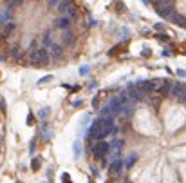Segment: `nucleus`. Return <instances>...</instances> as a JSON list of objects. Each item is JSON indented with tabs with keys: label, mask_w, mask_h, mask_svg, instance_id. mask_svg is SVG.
<instances>
[{
	"label": "nucleus",
	"mask_w": 186,
	"mask_h": 183,
	"mask_svg": "<svg viewBox=\"0 0 186 183\" xmlns=\"http://www.w3.org/2000/svg\"><path fill=\"white\" fill-rule=\"evenodd\" d=\"M51 62V55L49 51L44 47H36L34 51H29V64L34 67H47Z\"/></svg>",
	"instance_id": "nucleus-1"
},
{
	"label": "nucleus",
	"mask_w": 186,
	"mask_h": 183,
	"mask_svg": "<svg viewBox=\"0 0 186 183\" xmlns=\"http://www.w3.org/2000/svg\"><path fill=\"white\" fill-rule=\"evenodd\" d=\"M161 84H163V80H137L136 87H139V89H141L144 94H148V93L159 91Z\"/></svg>",
	"instance_id": "nucleus-2"
},
{
	"label": "nucleus",
	"mask_w": 186,
	"mask_h": 183,
	"mask_svg": "<svg viewBox=\"0 0 186 183\" xmlns=\"http://www.w3.org/2000/svg\"><path fill=\"white\" fill-rule=\"evenodd\" d=\"M92 152H94V156H96V160H103V158H105V156L110 152V143H107V141H96Z\"/></svg>",
	"instance_id": "nucleus-3"
},
{
	"label": "nucleus",
	"mask_w": 186,
	"mask_h": 183,
	"mask_svg": "<svg viewBox=\"0 0 186 183\" xmlns=\"http://www.w3.org/2000/svg\"><path fill=\"white\" fill-rule=\"evenodd\" d=\"M60 11L63 13V16H67V18H71V20H74L78 16V9L74 8V4L72 2H60Z\"/></svg>",
	"instance_id": "nucleus-4"
},
{
	"label": "nucleus",
	"mask_w": 186,
	"mask_h": 183,
	"mask_svg": "<svg viewBox=\"0 0 186 183\" xmlns=\"http://www.w3.org/2000/svg\"><path fill=\"white\" fill-rule=\"evenodd\" d=\"M127 49H128V44L127 42H119L118 45H114V47L108 49V56H119V55H123V53H127Z\"/></svg>",
	"instance_id": "nucleus-5"
},
{
	"label": "nucleus",
	"mask_w": 186,
	"mask_h": 183,
	"mask_svg": "<svg viewBox=\"0 0 186 183\" xmlns=\"http://www.w3.org/2000/svg\"><path fill=\"white\" fill-rule=\"evenodd\" d=\"M71 24H72V20L67 18V16H58L56 20H54V27L61 29V31H67L69 27H71Z\"/></svg>",
	"instance_id": "nucleus-6"
},
{
	"label": "nucleus",
	"mask_w": 186,
	"mask_h": 183,
	"mask_svg": "<svg viewBox=\"0 0 186 183\" xmlns=\"http://www.w3.org/2000/svg\"><path fill=\"white\" fill-rule=\"evenodd\" d=\"M123 169H125V161H123V160H114L112 163H110L108 171H110V174H112V176H119Z\"/></svg>",
	"instance_id": "nucleus-7"
},
{
	"label": "nucleus",
	"mask_w": 186,
	"mask_h": 183,
	"mask_svg": "<svg viewBox=\"0 0 186 183\" xmlns=\"http://www.w3.org/2000/svg\"><path fill=\"white\" fill-rule=\"evenodd\" d=\"M172 87H174V82H170V80H163V84H161V87H159V91H157V93L161 94V98H166V96H170Z\"/></svg>",
	"instance_id": "nucleus-8"
},
{
	"label": "nucleus",
	"mask_w": 186,
	"mask_h": 183,
	"mask_svg": "<svg viewBox=\"0 0 186 183\" xmlns=\"http://www.w3.org/2000/svg\"><path fill=\"white\" fill-rule=\"evenodd\" d=\"M61 45H72L74 42H76V35H74V33L72 31H63V33H61Z\"/></svg>",
	"instance_id": "nucleus-9"
},
{
	"label": "nucleus",
	"mask_w": 186,
	"mask_h": 183,
	"mask_svg": "<svg viewBox=\"0 0 186 183\" xmlns=\"http://www.w3.org/2000/svg\"><path fill=\"white\" fill-rule=\"evenodd\" d=\"M128 98L130 100H141V98H144V93L139 89V87H136V85H128Z\"/></svg>",
	"instance_id": "nucleus-10"
},
{
	"label": "nucleus",
	"mask_w": 186,
	"mask_h": 183,
	"mask_svg": "<svg viewBox=\"0 0 186 183\" xmlns=\"http://www.w3.org/2000/svg\"><path fill=\"white\" fill-rule=\"evenodd\" d=\"M11 18H13V13H11V9H7V8H0V25L13 22Z\"/></svg>",
	"instance_id": "nucleus-11"
},
{
	"label": "nucleus",
	"mask_w": 186,
	"mask_h": 183,
	"mask_svg": "<svg viewBox=\"0 0 186 183\" xmlns=\"http://www.w3.org/2000/svg\"><path fill=\"white\" fill-rule=\"evenodd\" d=\"M16 29V24L15 22H9V24H4V25H0V36H4V38H7L13 31Z\"/></svg>",
	"instance_id": "nucleus-12"
},
{
	"label": "nucleus",
	"mask_w": 186,
	"mask_h": 183,
	"mask_svg": "<svg viewBox=\"0 0 186 183\" xmlns=\"http://www.w3.org/2000/svg\"><path fill=\"white\" fill-rule=\"evenodd\" d=\"M170 22L172 24H175V25H179V27H186V18L181 15V13H174V15H172V18H170Z\"/></svg>",
	"instance_id": "nucleus-13"
},
{
	"label": "nucleus",
	"mask_w": 186,
	"mask_h": 183,
	"mask_svg": "<svg viewBox=\"0 0 186 183\" xmlns=\"http://www.w3.org/2000/svg\"><path fill=\"white\" fill-rule=\"evenodd\" d=\"M49 55H51V56L60 58L61 55H63V45H60V44H52V45L49 47Z\"/></svg>",
	"instance_id": "nucleus-14"
},
{
	"label": "nucleus",
	"mask_w": 186,
	"mask_h": 183,
	"mask_svg": "<svg viewBox=\"0 0 186 183\" xmlns=\"http://www.w3.org/2000/svg\"><path fill=\"white\" fill-rule=\"evenodd\" d=\"M137 161V154L136 152H132V154H128L127 156V160H125V169L128 171V169H132V165Z\"/></svg>",
	"instance_id": "nucleus-15"
},
{
	"label": "nucleus",
	"mask_w": 186,
	"mask_h": 183,
	"mask_svg": "<svg viewBox=\"0 0 186 183\" xmlns=\"http://www.w3.org/2000/svg\"><path fill=\"white\" fill-rule=\"evenodd\" d=\"M184 91V84H174V87H172V93H170V96H181V93Z\"/></svg>",
	"instance_id": "nucleus-16"
},
{
	"label": "nucleus",
	"mask_w": 186,
	"mask_h": 183,
	"mask_svg": "<svg viewBox=\"0 0 186 183\" xmlns=\"http://www.w3.org/2000/svg\"><path fill=\"white\" fill-rule=\"evenodd\" d=\"M121 147H123L121 138H116V140H112V143H110V149H112L114 152H121Z\"/></svg>",
	"instance_id": "nucleus-17"
},
{
	"label": "nucleus",
	"mask_w": 186,
	"mask_h": 183,
	"mask_svg": "<svg viewBox=\"0 0 186 183\" xmlns=\"http://www.w3.org/2000/svg\"><path fill=\"white\" fill-rule=\"evenodd\" d=\"M22 55H24V53L20 51V47H11V49H9V56H11L13 60H18Z\"/></svg>",
	"instance_id": "nucleus-18"
},
{
	"label": "nucleus",
	"mask_w": 186,
	"mask_h": 183,
	"mask_svg": "<svg viewBox=\"0 0 186 183\" xmlns=\"http://www.w3.org/2000/svg\"><path fill=\"white\" fill-rule=\"evenodd\" d=\"M49 116H51V109H49V107H42L40 112H38V118L40 120H47Z\"/></svg>",
	"instance_id": "nucleus-19"
},
{
	"label": "nucleus",
	"mask_w": 186,
	"mask_h": 183,
	"mask_svg": "<svg viewBox=\"0 0 186 183\" xmlns=\"http://www.w3.org/2000/svg\"><path fill=\"white\" fill-rule=\"evenodd\" d=\"M42 44H44V49H47V47H51L54 42L51 40V33H45L44 38H42Z\"/></svg>",
	"instance_id": "nucleus-20"
},
{
	"label": "nucleus",
	"mask_w": 186,
	"mask_h": 183,
	"mask_svg": "<svg viewBox=\"0 0 186 183\" xmlns=\"http://www.w3.org/2000/svg\"><path fill=\"white\" fill-rule=\"evenodd\" d=\"M74 156H76V158L81 156V143H80V140L74 141Z\"/></svg>",
	"instance_id": "nucleus-21"
},
{
	"label": "nucleus",
	"mask_w": 186,
	"mask_h": 183,
	"mask_svg": "<svg viewBox=\"0 0 186 183\" xmlns=\"http://www.w3.org/2000/svg\"><path fill=\"white\" fill-rule=\"evenodd\" d=\"M40 165H42V161H40V158H33V161H31V167H33V171H40Z\"/></svg>",
	"instance_id": "nucleus-22"
},
{
	"label": "nucleus",
	"mask_w": 186,
	"mask_h": 183,
	"mask_svg": "<svg viewBox=\"0 0 186 183\" xmlns=\"http://www.w3.org/2000/svg\"><path fill=\"white\" fill-rule=\"evenodd\" d=\"M52 80V74H47V76H44V78H40L38 80V85H44V84H49Z\"/></svg>",
	"instance_id": "nucleus-23"
},
{
	"label": "nucleus",
	"mask_w": 186,
	"mask_h": 183,
	"mask_svg": "<svg viewBox=\"0 0 186 183\" xmlns=\"http://www.w3.org/2000/svg\"><path fill=\"white\" fill-rule=\"evenodd\" d=\"M155 38L159 40V42H168V40H170V36H168V35H164V33H157Z\"/></svg>",
	"instance_id": "nucleus-24"
},
{
	"label": "nucleus",
	"mask_w": 186,
	"mask_h": 183,
	"mask_svg": "<svg viewBox=\"0 0 186 183\" xmlns=\"http://www.w3.org/2000/svg\"><path fill=\"white\" fill-rule=\"evenodd\" d=\"M89 73H91V67H89V65H81L80 67V74H81V76H87Z\"/></svg>",
	"instance_id": "nucleus-25"
},
{
	"label": "nucleus",
	"mask_w": 186,
	"mask_h": 183,
	"mask_svg": "<svg viewBox=\"0 0 186 183\" xmlns=\"http://www.w3.org/2000/svg\"><path fill=\"white\" fill-rule=\"evenodd\" d=\"M150 55H152V51H150L148 47H143V51H141V56H143V58H150Z\"/></svg>",
	"instance_id": "nucleus-26"
},
{
	"label": "nucleus",
	"mask_w": 186,
	"mask_h": 183,
	"mask_svg": "<svg viewBox=\"0 0 186 183\" xmlns=\"http://www.w3.org/2000/svg\"><path fill=\"white\" fill-rule=\"evenodd\" d=\"M112 5H114V8H118V9H116V11H118V13H123V11H125V5H123L121 2H114Z\"/></svg>",
	"instance_id": "nucleus-27"
},
{
	"label": "nucleus",
	"mask_w": 186,
	"mask_h": 183,
	"mask_svg": "<svg viewBox=\"0 0 186 183\" xmlns=\"http://www.w3.org/2000/svg\"><path fill=\"white\" fill-rule=\"evenodd\" d=\"M27 125H34V116H33V112L27 114Z\"/></svg>",
	"instance_id": "nucleus-28"
},
{
	"label": "nucleus",
	"mask_w": 186,
	"mask_h": 183,
	"mask_svg": "<svg viewBox=\"0 0 186 183\" xmlns=\"http://www.w3.org/2000/svg\"><path fill=\"white\" fill-rule=\"evenodd\" d=\"M0 111H2V114H5V100L0 98Z\"/></svg>",
	"instance_id": "nucleus-29"
},
{
	"label": "nucleus",
	"mask_w": 186,
	"mask_h": 183,
	"mask_svg": "<svg viewBox=\"0 0 186 183\" xmlns=\"http://www.w3.org/2000/svg\"><path fill=\"white\" fill-rule=\"evenodd\" d=\"M177 74L183 76V78H186V69H177Z\"/></svg>",
	"instance_id": "nucleus-30"
},
{
	"label": "nucleus",
	"mask_w": 186,
	"mask_h": 183,
	"mask_svg": "<svg viewBox=\"0 0 186 183\" xmlns=\"http://www.w3.org/2000/svg\"><path fill=\"white\" fill-rule=\"evenodd\" d=\"M34 147H36V138L31 140V152H34Z\"/></svg>",
	"instance_id": "nucleus-31"
},
{
	"label": "nucleus",
	"mask_w": 186,
	"mask_h": 183,
	"mask_svg": "<svg viewBox=\"0 0 186 183\" xmlns=\"http://www.w3.org/2000/svg\"><path fill=\"white\" fill-rule=\"evenodd\" d=\"M61 180H63V183H71V178H69V174H63V176H61Z\"/></svg>",
	"instance_id": "nucleus-32"
},
{
	"label": "nucleus",
	"mask_w": 186,
	"mask_h": 183,
	"mask_svg": "<svg viewBox=\"0 0 186 183\" xmlns=\"http://www.w3.org/2000/svg\"><path fill=\"white\" fill-rule=\"evenodd\" d=\"M154 29H155V31H163V29H164V25H163V24H155V27H154Z\"/></svg>",
	"instance_id": "nucleus-33"
},
{
	"label": "nucleus",
	"mask_w": 186,
	"mask_h": 183,
	"mask_svg": "<svg viewBox=\"0 0 186 183\" xmlns=\"http://www.w3.org/2000/svg\"><path fill=\"white\" fill-rule=\"evenodd\" d=\"M72 105H74V107H81V105H83V100H78V101H74Z\"/></svg>",
	"instance_id": "nucleus-34"
},
{
	"label": "nucleus",
	"mask_w": 186,
	"mask_h": 183,
	"mask_svg": "<svg viewBox=\"0 0 186 183\" xmlns=\"http://www.w3.org/2000/svg\"><path fill=\"white\" fill-rule=\"evenodd\" d=\"M91 25H92V27H96V25H99V20H91Z\"/></svg>",
	"instance_id": "nucleus-35"
},
{
	"label": "nucleus",
	"mask_w": 186,
	"mask_h": 183,
	"mask_svg": "<svg viewBox=\"0 0 186 183\" xmlns=\"http://www.w3.org/2000/svg\"><path fill=\"white\" fill-rule=\"evenodd\" d=\"M92 105H94V107H98V96H94V98H92Z\"/></svg>",
	"instance_id": "nucleus-36"
},
{
	"label": "nucleus",
	"mask_w": 186,
	"mask_h": 183,
	"mask_svg": "<svg viewBox=\"0 0 186 183\" xmlns=\"http://www.w3.org/2000/svg\"><path fill=\"white\" fill-rule=\"evenodd\" d=\"M91 169H92V174H94V176H98V174H99V171H98L96 167H91Z\"/></svg>",
	"instance_id": "nucleus-37"
},
{
	"label": "nucleus",
	"mask_w": 186,
	"mask_h": 183,
	"mask_svg": "<svg viewBox=\"0 0 186 183\" xmlns=\"http://www.w3.org/2000/svg\"><path fill=\"white\" fill-rule=\"evenodd\" d=\"M170 55H172V53H170L168 49H164V51H163V56H170Z\"/></svg>",
	"instance_id": "nucleus-38"
},
{
	"label": "nucleus",
	"mask_w": 186,
	"mask_h": 183,
	"mask_svg": "<svg viewBox=\"0 0 186 183\" xmlns=\"http://www.w3.org/2000/svg\"><path fill=\"white\" fill-rule=\"evenodd\" d=\"M125 183H132V181H125Z\"/></svg>",
	"instance_id": "nucleus-39"
},
{
	"label": "nucleus",
	"mask_w": 186,
	"mask_h": 183,
	"mask_svg": "<svg viewBox=\"0 0 186 183\" xmlns=\"http://www.w3.org/2000/svg\"><path fill=\"white\" fill-rule=\"evenodd\" d=\"M0 149H2V143H0Z\"/></svg>",
	"instance_id": "nucleus-40"
}]
</instances>
